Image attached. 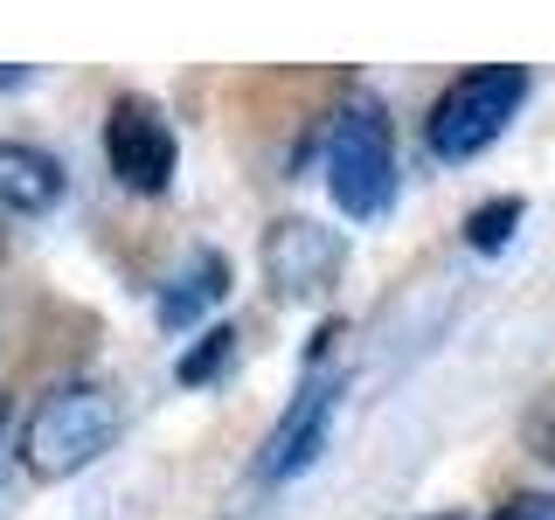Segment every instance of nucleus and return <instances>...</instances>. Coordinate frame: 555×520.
<instances>
[{"mask_svg": "<svg viewBox=\"0 0 555 520\" xmlns=\"http://www.w3.org/2000/svg\"><path fill=\"white\" fill-rule=\"evenodd\" d=\"M112 430H118V389H104V381H63L28 416L22 465L35 479H69L112 444Z\"/></svg>", "mask_w": 555, "mask_h": 520, "instance_id": "nucleus-1", "label": "nucleus"}, {"mask_svg": "<svg viewBox=\"0 0 555 520\" xmlns=\"http://www.w3.org/2000/svg\"><path fill=\"white\" fill-rule=\"evenodd\" d=\"M326 187H334V208L354 222H369L396 202V132H389V112L375 98H347L334 112V132H326Z\"/></svg>", "mask_w": 555, "mask_h": 520, "instance_id": "nucleus-2", "label": "nucleus"}, {"mask_svg": "<svg viewBox=\"0 0 555 520\" xmlns=\"http://www.w3.org/2000/svg\"><path fill=\"white\" fill-rule=\"evenodd\" d=\"M520 104H528V69L520 63H479L465 77H451L444 98L430 104V153L438 160H473L514 126Z\"/></svg>", "mask_w": 555, "mask_h": 520, "instance_id": "nucleus-3", "label": "nucleus"}, {"mask_svg": "<svg viewBox=\"0 0 555 520\" xmlns=\"http://www.w3.org/2000/svg\"><path fill=\"white\" fill-rule=\"evenodd\" d=\"M104 160H112V173L132 195H167L173 160H181L167 104H153L146 91H118L112 112H104Z\"/></svg>", "mask_w": 555, "mask_h": 520, "instance_id": "nucleus-4", "label": "nucleus"}, {"mask_svg": "<svg viewBox=\"0 0 555 520\" xmlns=\"http://www.w3.org/2000/svg\"><path fill=\"white\" fill-rule=\"evenodd\" d=\"M340 271V236L320 230V222L306 216H285L264 230V277L278 299H312V291H326Z\"/></svg>", "mask_w": 555, "mask_h": 520, "instance_id": "nucleus-5", "label": "nucleus"}, {"mask_svg": "<svg viewBox=\"0 0 555 520\" xmlns=\"http://www.w3.org/2000/svg\"><path fill=\"white\" fill-rule=\"evenodd\" d=\"M334 395H340V381H326V375H306V389H299V403L285 410V424L264 438V458H257V472L264 479H292V472H306L312 458H320V444H326V424H334Z\"/></svg>", "mask_w": 555, "mask_h": 520, "instance_id": "nucleus-6", "label": "nucleus"}, {"mask_svg": "<svg viewBox=\"0 0 555 520\" xmlns=\"http://www.w3.org/2000/svg\"><path fill=\"white\" fill-rule=\"evenodd\" d=\"M0 202L14 216H49L63 202V160H49L42 146H22V139H0Z\"/></svg>", "mask_w": 555, "mask_h": 520, "instance_id": "nucleus-7", "label": "nucleus"}, {"mask_svg": "<svg viewBox=\"0 0 555 520\" xmlns=\"http://www.w3.org/2000/svg\"><path fill=\"white\" fill-rule=\"evenodd\" d=\"M230 299V257L222 250H195L181 271H173V285L160 291V326H195L208 306Z\"/></svg>", "mask_w": 555, "mask_h": 520, "instance_id": "nucleus-8", "label": "nucleus"}, {"mask_svg": "<svg viewBox=\"0 0 555 520\" xmlns=\"http://www.w3.org/2000/svg\"><path fill=\"white\" fill-rule=\"evenodd\" d=\"M520 216H528V202L520 195H500V202H479L473 216H465V243H473L479 257H493V250H507L514 230H520Z\"/></svg>", "mask_w": 555, "mask_h": 520, "instance_id": "nucleus-9", "label": "nucleus"}, {"mask_svg": "<svg viewBox=\"0 0 555 520\" xmlns=\"http://www.w3.org/2000/svg\"><path fill=\"white\" fill-rule=\"evenodd\" d=\"M230 354H236V334H230V326H208L195 354H181V381H208V375H216Z\"/></svg>", "mask_w": 555, "mask_h": 520, "instance_id": "nucleus-10", "label": "nucleus"}, {"mask_svg": "<svg viewBox=\"0 0 555 520\" xmlns=\"http://www.w3.org/2000/svg\"><path fill=\"white\" fill-rule=\"evenodd\" d=\"M493 520H555V493H514Z\"/></svg>", "mask_w": 555, "mask_h": 520, "instance_id": "nucleus-11", "label": "nucleus"}, {"mask_svg": "<svg viewBox=\"0 0 555 520\" xmlns=\"http://www.w3.org/2000/svg\"><path fill=\"white\" fill-rule=\"evenodd\" d=\"M438 520H451V514H438Z\"/></svg>", "mask_w": 555, "mask_h": 520, "instance_id": "nucleus-12", "label": "nucleus"}]
</instances>
